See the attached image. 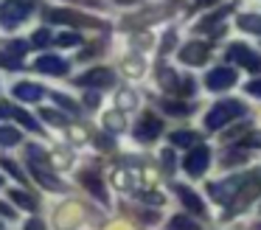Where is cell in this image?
I'll list each match as a JSON object with an SVG mask.
<instances>
[{"mask_svg": "<svg viewBox=\"0 0 261 230\" xmlns=\"http://www.w3.org/2000/svg\"><path fill=\"white\" fill-rule=\"evenodd\" d=\"M158 82L163 84V87L169 90V93H174V90H177V76L169 70V67H160V73H158Z\"/></svg>", "mask_w": 261, "mask_h": 230, "instance_id": "44dd1931", "label": "cell"}, {"mask_svg": "<svg viewBox=\"0 0 261 230\" xmlns=\"http://www.w3.org/2000/svg\"><path fill=\"white\" fill-rule=\"evenodd\" d=\"M9 199H12V202H14V208H20V211L37 213V199L29 194V191H23V188H12V191H9Z\"/></svg>", "mask_w": 261, "mask_h": 230, "instance_id": "5bb4252c", "label": "cell"}, {"mask_svg": "<svg viewBox=\"0 0 261 230\" xmlns=\"http://www.w3.org/2000/svg\"><path fill=\"white\" fill-rule=\"evenodd\" d=\"M34 70L45 73V76H65L70 70V65H68V59H62L57 54H42L34 59Z\"/></svg>", "mask_w": 261, "mask_h": 230, "instance_id": "52a82bcc", "label": "cell"}, {"mask_svg": "<svg viewBox=\"0 0 261 230\" xmlns=\"http://www.w3.org/2000/svg\"><path fill=\"white\" fill-rule=\"evenodd\" d=\"M211 56V48L205 42H188L180 48V62H186V65H205Z\"/></svg>", "mask_w": 261, "mask_h": 230, "instance_id": "8fae6325", "label": "cell"}, {"mask_svg": "<svg viewBox=\"0 0 261 230\" xmlns=\"http://www.w3.org/2000/svg\"><path fill=\"white\" fill-rule=\"evenodd\" d=\"M214 0H197V6H211Z\"/></svg>", "mask_w": 261, "mask_h": 230, "instance_id": "74e56055", "label": "cell"}, {"mask_svg": "<svg viewBox=\"0 0 261 230\" xmlns=\"http://www.w3.org/2000/svg\"><path fill=\"white\" fill-rule=\"evenodd\" d=\"M247 93L255 95V98H261V79H253V82L247 84Z\"/></svg>", "mask_w": 261, "mask_h": 230, "instance_id": "4dcf8cb0", "label": "cell"}, {"mask_svg": "<svg viewBox=\"0 0 261 230\" xmlns=\"http://www.w3.org/2000/svg\"><path fill=\"white\" fill-rule=\"evenodd\" d=\"M48 90L42 87V84L37 82H29V79H20V82L12 84V95L17 101H23V104H37V101H42V95H45Z\"/></svg>", "mask_w": 261, "mask_h": 230, "instance_id": "8992f818", "label": "cell"}, {"mask_svg": "<svg viewBox=\"0 0 261 230\" xmlns=\"http://www.w3.org/2000/svg\"><path fill=\"white\" fill-rule=\"evenodd\" d=\"M163 163H166V171L174 168V163H171V151H166V155H163Z\"/></svg>", "mask_w": 261, "mask_h": 230, "instance_id": "d590c367", "label": "cell"}, {"mask_svg": "<svg viewBox=\"0 0 261 230\" xmlns=\"http://www.w3.org/2000/svg\"><path fill=\"white\" fill-rule=\"evenodd\" d=\"M258 230H261V227H258Z\"/></svg>", "mask_w": 261, "mask_h": 230, "instance_id": "b9f144b4", "label": "cell"}, {"mask_svg": "<svg viewBox=\"0 0 261 230\" xmlns=\"http://www.w3.org/2000/svg\"><path fill=\"white\" fill-rule=\"evenodd\" d=\"M118 3H124V6H132V3H138V0H118Z\"/></svg>", "mask_w": 261, "mask_h": 230, "instance_id": "f35d334b", "label": "cell"}, {"mask_svg": "<svg viewBox=\"0 0 261 230\" xmlns=\"http://www.w3.org/2000/svg\"><path fill=\"white\" fill-rule=\"evenodd\" d=\"M3 185H6V177H3V171H0V188H3Z\"/></svg>", "mask_w": 261, "mask_h": 230, "instance_id": "ab89813d", "label": "cell"}, {"mask_svg": "<svg viewBox=\"0 0 261 230\" xmlns=\"http://www.w3.org/2000/svg\"><path fill=\"white\" fill-rule=\"evenodd\" d=\"M51 98L57 101L59 107H65L68 112H79V104H76L73 98H68V95H62V93H51Z\"/></svg>", "mask_w": 261, "mask_h": 230, "instance_id": "4316f807", "label": "cell"}, {"mask_svg": "<svg viewBox=\"0 0 261 230\" xmlns=\"http://www.w3.org/2000/svg\"><path fill=\"white\" fill-rule=\"evenodd\" d=\"M236 84V70H230V67H214V70L205 76V87L208 90H227Z\"/></svg>", "mask_w": 261, "mask_h": 230, "instance_id": "30bf717a", "label": "cell"}, {"mask_svg": "<svg viewBox=\"0 0 261 230\" xmlns=\"http://www.w3.org/2000/svg\"><path fill=\"white\" fill-rule=\"evenodd\" d=\"M76 84H82V87H113L115 73L110 67H90L87 73L76 76Z\"/></svg>", "mask_w": 261, "mask_h": 230, "instance_id": "ba28073f", "label": "cell"}, {"mask_svg": "<svg viewBox=\"0 0 261 230\" xmlns=\"http://www.w3.org/2000/svg\"><path fill=\"white\" fill-rule=\"evenodd\" d=\"M208 163H211V149L208 146H194V149L186 155V160H182V168H186L191 177H199V174L208 168Z\"/></svg>", "mask_w": 261, "mask_h": 230, "instance_id": "9c48e42d", "label": "cell"}, {"mask_svg": "<svg viewBox=\"0 0 261 230\" xmlns=\"http://www.w3.org/2000/svg\"><path fill=\"white\" fill-rule=\"evenodd\" d=\"M40 115H42V121H45V123H54V126H65V123H68L62 118V112H57V110H42Z\"/></svg>", "mask_w": 261, "mask_h": 230, "instance_id": "484cf974", "label": "cell"}, {"mask_svg": "<svg viewBox=\"0 0 261 230\" xmlns=\"http://www.w3.org/2000/svg\"><path fill=\"white\" fill-rule=\"evenodd\" d=\"M242 160H244L242 151H233V155H227V157H225V166H230V163L236 166V163H242Z\"/></svg>", "mask_w": 261, "mask_h": 230, "instance_id": "d6a6232c", "label": "cell"}, {"mask_svg": "<svg viewBox=\"0 0 261 230\" xmlns=\"http://www.w3.org/2000/svg\"><path fill=\"white\" fill-rule=\"evenodd\" d=\"M239 28L247 34H258L261 37V14H242L239 17Z\"/></svg>", "mask_w": 261, "mask_h": 230, "instance_id": "2e32d148", "label": "cell"}, {"mask_svg": "<svg viewBox=\"0 0 261 230\" xmlns=\"http://www.w3.org/2000/svg\"><path fill=\"white\" fill-rule=\"evenodd\" d=\"M230 9H233V3H230V6H222V9H216V11H211L208 17H202V20H199V25H197V28H199V31H208V28H214L216 22H219Z\"/></svg>", "mask_w": 261, "mask_h": 230, "instance_id": "e0dca14e", "label": "cell"}, {"mask_svg": "<svg viewBox=\"0 0 261 230\" xmlns=\"http://www.w3.org/2000/svg\"><path fill=\"white\" fill-rule=\"evenodd\" d=\"M48 42H51V31H48V28L34 31V37H31V45H34V48H45Z\"/></svg>", "mask_w": 261, "mask_h": 230, "instance_id": "83f0119b", "label": "cell"}, {"mask_svg": "<svg viewBox=\"0 0 261 230\" xmlns=\"http://www.w3.org/2000/svg\"><path fill=\"white\" fill-rule=\"evenodd\" d=\"M82 185H85V188L90 191V194H96L101 202L107 199V194H104V188H101V180H98L93 171H85V174H82Z\"/></svg>", "mask_w": 261, "mask_h": 230, "instance_id": "9a60e30c", "label": "cell"}, {"mask_svg": "<svg viewBox=\"0 0 261 230\" xmlns=\"http://www.w3.org/2000/svg\"><path fill=\"white\" fill-rule=\"evenodd\" d=\"M0 118H12V107H6V104H0Z\"/></svg>", "mask_w": 261, "mask_h": 230, "instance_id": "8d00e7d4", "label": "cell"}, {"mask_svg": "<svg viewBox=\"0 0 261 230\" xmlns=\"http://www.w3.org/2000/svg\"><path fill=\"white\" fill-rule=\"evenodd\" d=\"M163 112H171V115H186L188 107L186 104H171V101H163Z\"/></svg>", "mask_w": 261, "mask_h": 230, "instance_id": "f1b7e54d", "label": "cell"}, {"mask_svg": "<svg viewBox=\"0 0 261 230\" xmlns=\"http://www.w3.org/2000/svg\"><path fill=\"white\" fill-rule=\"evenodd\" d=\"M174 31H169V34H166V39H163V54H166V50H171V45H174Z\"/></svg>", "mask_w": 261, "mask_h": 230, "instance_id": "e575fe53", "label": "cell"}, {"mask_svg": "<svg viewBox=\"0 0 261 230\" xmlns=\"http://www.w3.org/2000/svg\"><path fill=\"white\" fill-rule=\"evenodd\" d=\"M17 65V59H14V56H9L6 50H0V67H14Z\"/></svg>", "mask_w": 261, "mask_h": 230, "instance_id": "1f68e13d", "label": "cell"}, {"mask_svg": "<svg viewBox=\"0 0 261 230\" xmlns=\"http://www.w3.org/2000/svg\"><path fill=\"white\" fill-rule=\"evenodd\" d=\"M23 143V132L12 123H0V149H14Z\"/></svg>", "mask_w": 261, "mask_h": 230, "instance_id": "7c38bea8", "label": "cell"}, {"mask_svg": "<svg viewBox=\"0 0 261 230\" xmlns=\"http://www.w3.org/2000/svg\"><path fill=\"white\" fill-rule=\"evenodd\" d=\"M171 143L174 146H197V132H191V129H186V132H174L171 135Z\"/></svg>", "mask_w": 261, "mask_h": 230, "instance_id": "d6986e66", "label": "cell"}, {"mask_svg": "<svg viewBox=\"0 0 261 230\" xmlns=\"http://www.w3.org/2000/svg\"><path fill=\"white\" fill-rule=\"evenodd\" d=\"M118 104L121 107H135V95H132L129 90H124V93H118Z\"/></svg>", "mask_w": 261, "mask_h": 230, "instance_id": "f546056e", "label": "cell"}, {"mask_svg": "<svg viewBox=\"0 0 261 230\" xmlns=\"http://www.w3.org/2000/svg\"><path fill=\"white\" fill-rule=\"evenodd\" d=\"M54 42L59 45V48H70V45H79L82 42V37L76 31H65V34H59L57 39H54Z\"/></svg>", "mask_w": 261, "mask_h": 230, "instance_id": "d4e9b609", "label": "cell"}, {"mask_svg": "<svg viewBox=\"0 0 261 230\" xmlns=\"http://www.w3.org/2000/svg\"><path fill=\"white\" fill-rule=\"evenodd\" d=\"M0 219L3 222H14L17 219V208H14L12 199H0Z\"/></svg>", "mask_w": 261, "mask_h": 230, "instance_id": "603a6c76", "label": "cell"}, {"mask_svg": "<svg viewBox=\"0 0 261 230\" xmlns=\"http://www.w3.org/2000/svg\"><path fill=\"white\" fill-rule=\"evenodd\" d=\"M98 101H101V98H98V93H96V90L85 95V104H87V107H98Z\"/></svg>", "mask_w": 261, "mask_h": 230, "instance_id": "836d02e7", "label": "cell"}, {"mask_svg": "<svg viewBox=\"0 0 261 230\" xmlns=\"http://www.w3.org/2000/svg\"><path fill=\"white\" fill-rule=\"evenodd\" d=\"M160 132H163V121H160L154 112H143L141 121H138V126H135V140H141V143H152Z\"/></svg>", "mask_w": 261, "mask_h": 230, "instance_id": "5b68a950", "label": "cell"}, {"mask_svg": "<svg viewBox=\"0 0 261 230\" xmlns=\"http://www.w3.org/2000/svg\"><path fill=\"white\" fill-rule=\"evenodd\" d=\"M37 9V0H3L0 3V28L3 31H12L20 28Z\"/></svg>", "mask_w": 261, "mask_h": 230, "instance_id": "6da1fadb", "label": "cell"}, {"mask_svg": "<svg viewBox=\"0 0 261 230\" xmlns=\"http://www.w3.org/2000/svg\"><path fill=\"white\" fill-rule=\"evenodd\" d=\"M48 22H65V25H76V28H98L101 22L93 20L87 14H79V11H62V9H51L45 11Z\"/></svg>", "mask_w": 261, "mask_h": 230, "instance_id": "277c9868", "label": "cell"}, {"mask_svg": "<svg viewBox=\"0 0 261 230\" xmlns=\"http://www.w3.org/2000/svg\"><path fill=\"white\" fill-rule=\"evenodd\" d=\"M0 166L6 168V171L12 174V177H17V183H23V185L29 183V177L23 174V168H20V166H14V160H9V157H3V160H0Z\"/></svg>", "mask_w": 261, "mask_h": 230, "instance_id": "7402d4cb", "label": "cell"}, {"mask_svg": "<svg viewBox=\"0 0 261 230\" xmlns=\"http://www.w3.org/2000/svg\"><path fill=\"white\" fill-rule=\"evenodd\" d=\"M104 126H107L110 132H121V129L126 126V121H124L121 112H107V115H104Z\"/></svg>", "mask_w": 261, "mask_h": 230, "instance_id": "ffe728a7", "label": "cell"}, {"mask_svg": "<svg viewBox=\"0 0 261 230\" xmlns=\"http://www.w3.org/2000/svg\"><path fill=\"white\" fill-rule=\"evenodd\" d=\"M12 118H14V121H20L23 126H29L31 132H37V129H40V123H37V118H31V112H25L23 107H12Z\"/></svg>", "mask_w": 261, "mask_h": 230, "instance_id": "ac0fdd59", "label": "cell"}, {"mask_svg": "<svg viewBox=\"0 0 261 230\" xmlns=\"http://www.w3.org/2000/svg\"><path fill=\"white\" fill-rule=\"evenodd\" d=\"M225 56H227V62L247 67L250 73H261V56L253 54V48H247V45L230 42V45H227V50H225Z\"/></svg>", "mask_w": 261, "mask_h": 230, "instance_id": "3957f363", "label": "cell"}, {"mask_svg": "<svg viewBox=\"0 0 261 230\" xmlns=\"http://www.w3.org/2000/svg\"><path fill=\"white\" fill-rule=\"evenodd\" d=\"M0 87H3V82H0Z\"/></svg>", "mask_w": 261, "mask_h": 230, "instance_id": "60d3db41", "label": "cell"}, {"mask_svg": "<svg viewBox=\"0 0 261 230\" xmlns=\"http://www.w3.org/2000/svg\"><path fill=\"white\" fill-rule=\"evenodd\" d=\"M177 194H180L182 205H186L191 213H197V216H205V205H202V199H199V196L194 194L191 188H186V185H177Z\"/></svg>", "mask_w": 261, "mask_h": 230, "instance_id": "4fadbf2b", "label": "cell"}, {"mask_svg": "<svg viewBox=\"0 0 261 230\" xmlns=\"http://www.w3.org/2000/svg\"><path fill=\"white\" fill-rule=\"evenodd\" d=\"M242 115H247L244 101H239V98L219 101V104H214L208 110V115H205V126H208V129H219V126H225V123H230V121H239Z\"/></svg>", "mask_w": 261, "mask_h": 230, "instance_id": "7a4b0ae2", "label": "cell"}, {"mask_svg": "<svg viewBox=\"0 0 261 230\" xmlns=\"http://www.w3.org/2000/svg\"><path fill=\"white\" fill-rule=\"evenodd\" d=\"M169 230H199V224L191 222V219H186V216H174L169 222Z\"/></svg>", "mask_w": 261, "mask_h": 230, "instance_id": "cb8c5ba5", "label": "cell"}]
</instances>
